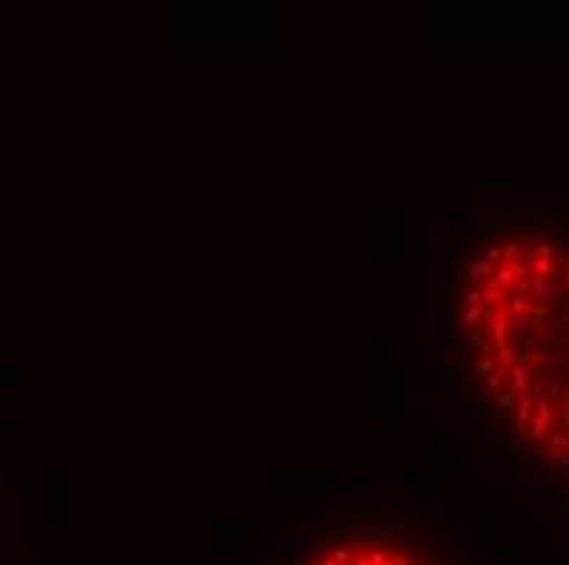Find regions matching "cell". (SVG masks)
Returning <instances> with one entry per match:
<instances>
[{
  "mask_svg": "<svg viewBox=\"0 0 569 565\" xmlns=\"http://www.w3.org/2000/svg\"><path fill=\"white\" fill-rule=\"evenodd\" d=\"M252 565H484L445 513L422 503H334Z\"/></svg>",
  "mask_w": 569,
  "mask_h": 565,
  "instance_id": "7a4b0ae2",
  "label": "cell"
},
{
  "mask_svg": "<svg viewBox=\"0 0 569 565\" xmlns=\"http://www.w3.org/2000/svg\"><path fill=\"white\" fill-rule=\"evenodd\" d=\"M438 357L494 451L569 503V203L521 199L458 229Z\"/></svg>",
  "mask_w": 569,
  "mask_h": 565,
  "instance_id": "6da1fadb",
  "label": "cell"
}]
</instances>
